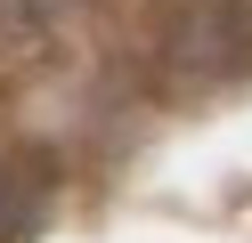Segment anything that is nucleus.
Segmentation results:
<instances>
[{
    "label": "nucleus",
    "instance_id": "nucleus-1",
    "mask_svg": "<svg viewBox=\"0 0 252 243\" xmlns=\"http://www.w3.org/2000/svg\"><path fill=\"white\" fill-rule=\"evenodd\" d=\"M41 211H49V170L33 154H8L0 146V243H33Z\"/></svg>",
    "mask_w": 252,
    "mask_h": 243
},
{
    "label": "nucleus",
    "instance_id": "nucleus-2",
    "mask_svg": "<svg viewBox=\"0 0 252 243\" xmlns=\"http://www.w3.org/2000/svg\"><path fill=\"white\" fill-rule=\"evenodd\" d=\"M73 0H0V25H17V32H33V25H57Z\"/></svg>",
    "mask_w": 252,
    "mask_h": 243
}]
</instances>
